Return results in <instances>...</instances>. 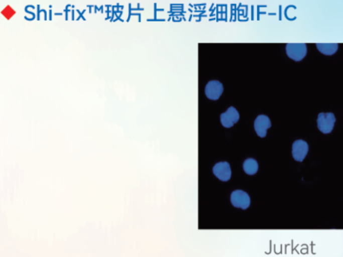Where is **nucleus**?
Returning <instances> with one entry per match:
<instances>
[{"mask_svg":"<svg viewBox=\"0 0 343 257\" xmlns=\"http://www.w3.org/2000/svg\"><path fill=\"white\" fill-rule=\"evenodd\" d=\"M336 121L334 114L332 112H320L317 118L318 128L323 134H327L332 132Z\"/></svg>","mask_w":343,"mask_h":257,"instance_id":"f257e3e1","label":"nucleus"},{"mask_svg":"<svg viewBox=\"0 0 343 257\" xmlns=\"http://www.w3.org/2000/svg\"><path fill=\"white\" fill-rule=\"evenodd\" d=\"M286 50L287 55L291 59L295 61H300L306 55L307 46L303 43L288 44L286 46Z\"/></svg>","mask_w":343,"mask_h":257,"instance_id":"f03ea898","label":"nucleus"},{"mask_svg":"<svg viewBox=\"0 0 343 257\" xmlns=\"http://www.w3.org/2000/svg\"><path fill=\"white\" fill-rule=\"evenodd\" d=\"M231 202L236 208L246 210L250 206V196L243 190H236L231 195Z\"/></svg>","mask_w":343,"mask_h":257,"instance_id":"7ed1b4c3","label":"nucleus"},{"mask_svg":"<svg viewBox=\"0 0 343 257\" xmlns=\"http://www.w3.org/2000/svg\"><path fill=\"white\" fill-rule=\"evenodd\" d=\"M206 96L210 100H217L223 92V86L218 80H210L205 86Z\"/></svg>","mask_w":343,"mask_h":257,"instance_id":"20e7f679","label":"nucleus"},{"mask_svg":"<svg viewBox=\"0 0 343 257\" xmlns=\"http://www.w3.org/2000/svg\"><path fill=\"white\" fill-rule=\"evenodd\" d=\"M214 176L222 182H227L232 177V170L230 164L226 162L217 163L212 169Z\"/></svg>","mask_w":343,"mask_h":257,"instance_id":"39448f33","label":"nucleus"},{"mask_svg":"<svg viewBox=\"0 0 343 257\" xmlns=\"http://www.w3.org/2000/svg\"><path fill=\"white\" fill-rule=\"evenodd\" d=\"M240 119V114L236 108L231 106L226 112L220 114V122L222 125L226 128H230L234 126Z\"/></svg>","mask_w":343,"mask_h":257,"instance_id":"423d86ee","label":"nucleus"},{"mask_svg":"<svg viewBox=\"0 0 343 257\" xmlns=\"http://www.w3.org/2000/svg\"><path fill=\"white\" fill-rule=\"evenodd\" d=\"M308 152V145L304 140H299L292 146V156L295 160L302 162Z\"/></svg>","mask_w":343,"mask_h":257,"instance_id":"0eeeda50","label":"nucleus"},{"mask_svg":"<svg viewBox=\"0 0 343 257\" xmlns=\"http://www.w3.org/2000/svg\"><path fill=\"white\" fill-rule=\"evenodd\" d=\"M271 127V121L270 118L265 114H260L258 116L254 122V128L256 134L260 138H264L266 136L267 131Z\"/></svg>","mask_w":343,"mask_h":257,"instance_id":"6e6552de","label":"nucleus"},{"mask_svg":"<svg viewBox=\"0 0 343 257\" xmlns=\"http://www.w3.org/2000/svg\"><path fill=\"white\" fill-rule=\"evenodd\" d=\"M316 47L321 53L325 55H332L338 50L337 44H316Z\"/></svg>","mask_w":343,"mask_h":257,"instance_id":"1a4fd4ad","label":"nucleus"},{"mask_svg":"<svg viewBox=\"0 0 343 257\" xmlns=\"http://www.w3.org/2000/svg\"><path fill=\"white\" fill-rule=\"evenodd\" d=\"M245 172L248 175H254L258 172V164L256 160L253 158L247 159L244 164Z\"/></svg>","mask_w":343,"mask_h":257,"instance_id":"9d476101","label":"nucleus"},{"mask_svg":"<svg viewBox=\"0 0 343 257\" xmlns=\"http://www.w3.org/2000/svg\"><path fill=\"white\" fill-rule=\"evenodd\" d=\"M3 12H6L5 16L6 18H8V19H9V18L13 17L14 14L16 13L15 10H13V8H12L11 6H8L6 8Z\"/></svg>","mask_w":343,"mask_h":257,"instance_id":"9b49d317","label":"nucleus"}]
</instances>
